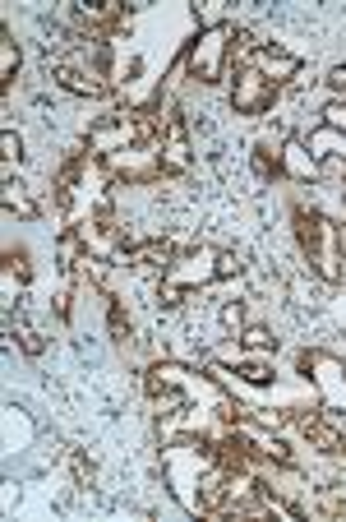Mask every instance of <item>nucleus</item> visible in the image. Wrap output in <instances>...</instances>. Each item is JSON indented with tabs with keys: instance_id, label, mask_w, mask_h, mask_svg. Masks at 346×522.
Segmentation results:
<instances>
[{
	"instance_id": "423d86ee",
	"label": "nucleus",
	"mask_w": 346,
	"mask_h": 522,
	"mask_svg": "<svg viewBox=\"0 0 346 522\" xmlns=\"http://www.w3.org/2000/svg\"><path fill=\"white\" fill-rule=\"evenodd\" d=\"M102 171H107L111 181H125V185H148L162 176V158H157V148H125V153H116V158L102 162Z\"/></svg>"
},
{
	"instance_id": "a211bd4d",
	"label": "nucleus",
	"mask_w": 346,
	"mask_h": 522,
	"mask_svg": "<svg viewBox=\"0 0 346 522\" xmlns=\"http://www.w3.org/2000/svg\"><path fill=\"white\" fill-rule=\"evenodd\" d=\"M240 384H250V389H273L277 375H273V365H268V356H245V365H240Z\"/></svg>"
},
{
	"instance_id": "bb28decb",
	"label": "nucleus",
	"mask_w": 346,
	"mask_h": 522,
	"mask_svg": "<svg viewBox=\"0 0 346 522\" xmlns=\"http://www.w3.org/2000/svg\"><path fill=\"white\" fill-rule=\"evenodd\" d=\"M0 158L10 162V167H14L19 158H24V139H19L14 130H0Z\"/></svg>"
},
{
	"instance_id": "4468645a",
	"label": "nucleus",
	"mask_w": 346,
	"mask_h": 522,
	"mask_svg": "<svg viewBox=\"0 0 346 522\" xmlns=\"http://www.w3.org/2000/svg\"><path fill=\"white\" fill-rule=\"evenodd\" d=\"M88 259V250H84V241H79V231L74 227H65L56 236V264H60V273H79V264Z\"/></svg>"
},
{
	"instance_id": "0eeeda50",
	"label": "nucleus",
	"mask_w": 346,
	"mask_h": 522,
	"mask_svg": "<svg viewBox=\"0 0 346 522\" xmlns=\"http://www.w3.org/2000/svg\"><path fill=\"white\" fill-rule=\"evenodd\" d=\"M277 93H282V88L268 84L254 65L250 70H236V84H231V111H236V116H263V111H273Z\"/></svg>"
},
{
	"instance_id": "2eb2a0df",
	"label": "nucleus",
	"mask_w": 346,
	"mask_h": 522,
	"mask_svg": "<svg viewBox=\"0 0 346 522\" xmlns=\"http://www.w3.org/2000/svg\"><path fill=\"white\" fill-rule=\"evenodd\" d=\"M5 328H10V338L19 342V352H24V356H42V352H47V338H42V333H37L28 319L14 315V310L5 315Z\"/></svg>"
},
{
	"instance_id": "f03ea898",
	"label": "nucleus",
	"mask_w": 346,
	"mask_h": 522,
	"mask_svg": "<svg viewBox=\"0 0 346 522\" xmlns=\"http://www.w3.org/2000/svg\"><path fill=\"white\" fill-rule=\"evenodd\" d=\"M300 370L310 375L319 407L346 412V361H342V356L323 352V347H310V352H300Z\"/></svg>"
},
{
	"instance_id": "f257e3e1",
	"label": "nucleus",
	"mask_w": 346,
	"mask_h": 522,
	"mask_svg": "<svg viewBox=\"0 0 346 522\" xmlns=\"http://www.w3.org/2000/svg\"><path fill=\"white\" fill-rule=\"evenodd\" d=\"M231 42H236V28L222 24V28H199L190 37V47L180 56V70L190 74L194 84L203 88H217L222 79L231 74Z\"/></svg>"
},
{
	"instance_id": "b1692460",
	"label": "nucleus",
	"mask_w": 346,
	"mask_h": 522,
	"mask_svg": "<svg viewBox=\"0 0 346 522\" xmlns=\"http://www.w3.org/2000/svg\"><path fill=\"white\" fill-rule=\"evenodd\" d=\"M107 328H111V338H116L120 347H130V319H125L120 301H111V305H107Z\"/></svg>"
},
{
	"instance_id": "6ab92c4d",
	"label": "nucleus",
	"mask_w": 346,
	"mask_h": 522,
	"mask_svg": "<svg viewBox=\"0 0 346 522\" xmlns=\"http://www.w3.org/2000/svg\"><path fill=\"white\" fill-rule=\"evenodd\" d=\"M245 421H250V425H259V430H277V435H282V430H287V425H291V412H268V407H245Z\"/></svg>"
},
{
	"instance_id": "39448f33",
	"label": "nucleus",
	"mask_w": 346,
	"mask_h": 522,
	"mask_svg": "<svg viewBox=\"0 0 346 522\" xmlns=\"http://www.w3.org/2000/svg\"><path fill=\"white\" fill-rule=\"evenodd\" d=\"M157 158H162V176H185L194 167V139L185 111H167V130H162V144H157Z\"/></svg>"
},
{
	"instance_id": "c85d7f7f",
	"label": "nucleus",
	"mask_w": 346,
	"mask_h": 522,
	"mask_svg": "<svg viewBox=\"0 0 346 522\" xmlns=\"http://www.w3.org/2000/svg\"><path fill=\"white\" fill-rule=\"evenodd\" d=\"M70 467H74V476H79V481H93V462H88V458L70 453Z\"/></svg>"
},
{
	"instance_id": "412c9836",
	"label": "nucleus",
	"mask_w": 346,
	"mask_h": 522,
	"mask_svg": "<svg viewBox=\"0 0 346 522\" xmlns=\"http://www.w3.org/2000/svg\"><path fill=\"white\" fill-rule=\"evenodd\" d=\"M19 296H24V278L10 273V268H0V305H5V315L19 305Z\"/></svg>"
},
{
	"instance_id": "f3484780",
	"label": "nucleus",
	"mask_w": 346,
	"mask_h": 522,
	"mask_svg": "<svg viewBox=\"0 0 346 522\" xmlns=\"http://www.w3.org/2000/svg\"><path fill=\"white\" fill-rule=\"evenodd\" d=\"M240 347H245L250 356H273L277 338H273V328H268V324H245V328H240Z\"/></svg>"
},
{
	"instance_id": "dca6fc26",
	"label": "nucleus",
	"mask_w": 346,
	"mask_h": 522,
	"mask_svg": "<svg viewBox=\"0 0 346 522\" xmlns=\"http://www.w3.org/2000/svg\"><path fill=\"white\" fill-rule=\"evenodd\" d=\"M19 65H24V51H19V42H14L5 28H0V88H5V93H10Z\"/></svg>"
},
{
	"instance_id": "7c9ffc66",
	"label": "nucleus",
	"mask_w": 346,
	"mask_h": 522,
	"mask_svg": "<svg viewBox=\"0 0 346 522\" xmlns=\"http://www.w3.org/2000/svg\"><path fill=\"white\" fill-rule=\"evenodd\" d=\"M291 296H296L300 305H310V301H314V296H310V287H305V278H296V282H291Z\"/></svg>"
},
{
	"instance_id": "ddd939ff",
	"label": "nucleus",
	"mask_w": 346,
	"mask_h": 522,
	"mask_svg": "<svg viewBox=\"0 0 346 522\" xmlns=\"http://www.w3.org/2000/svg\"><path fill=\"white\" fill-rule=\"evenodd\" d=\"M176 255H180V250H176L171 241H144L139 250H134V264L148 268V273H167Z\"/></svg>"
},
{
	"instance_id": "6e6552de",
	"label": "nucleus",
	"mask_w": 346,
	"mask_h": 522,
	"mask_svg": "<svg viewBox=\"0 0 346 522\" xmlns=\"http://www.w3.org/2000/svg\"><path fill=\"white\" fill-rule=\"evenodd\" d=\"M277 171H282L291 185H319V158L305 148V139H300V134H287L282 158H277Z\"/></svg>"
},
{
	"instance_id": "a878e982",
	"label": "nucleus",
	"mask_w": 346,
	"mask_h": 522,
	"mask_svg": "<svg viewBox=\"0 0 346 522\" xmlns=\"http://www.w3.org/2000/svg\"><path fill=\"white\" fill-rule=\"evenodd\" d=\"M185 296H190V292H185V287H176V282H167V278L157 282V305H162V310H176V305H185Z\"/></svg>"
},
{
	"instance_id": "20e7f679",
	"label": "nucleus",
	"mask_w": 346,
	"mask_h": 522,
	"mask_svg": "<svg viewBox=\"0 0 346 522\" xmlns=\"http://www.w3.org/2000/svg\"><path fill=\"white\" fill-rule=\"evenodd\" d=\"M162 278L176 282V287H185V292H203V287H213V282H217V250H213V245H190V250H180Z\"/></svg>"
},
{
	"instance_id": "aec40b11",
	"label": "nucleus",
	"mask_w": 346,
	"mask_h": 522,
	"mask_svg": "<svg viewBox=\"0 0 346 522\" xmlns=\"http://www.w3.org/2000/svg\"><path fill=\"white\" fill-rule=\"evenodd\" d=\"M148 398H153L157 416H171V412H180V407H190V393L185 389H157V393H148Z\"/></svg>"
},
{
	"instance_id": "9b49d317",
	"label": "nucleus",
	"mask_w": 346,
	"mask_h": 522,
	"mask_svg": "<svg viewBox=\"0 0 346 522\" xmlns=\"http://www.w3.org/2000/svg\"><path fill=\"white\" fill-rule=\"evenodd\" d=\"M296 421V430L305 435V444H310L314 453H323V458H342L346 453V435H337L333 425L323 421L319 412H310V416H291Z\"/></svg>"
},
{
	"instance_id": "2f4dec72",
	"label": "nucleus",
	"mask_w": 346,
	"mask_h": 522,
	"mask_svg": "<svg viewBox=\"0 0 346 522\" xmlns=\"http://www.w3.org/2000/svg\"><path fill=\"white\" fill-rule=\"evenodd\" d=\"M342 259H346V227H342Z\"/></svg>"
},
{
	"instance_id": "c756f323",
	"label": "nucleus",
	"mask_w": 346,
	"mask_h": 522,
	"mask_svg": "<svg viewBox=\"0 0 346 522\" xmlns=\"http://www.w3.org/2000/svg\"><path fill=\"white\" fill-rule=\"evenodd\" d=\"M70 301H74L70 292H60V296H56V319H60V324H70Z\"/></svg>"
},
{
	"instance_id": "7ed1b4c3",
	"label": "nucleus",
	"mask_w": 346,
	"mask_h": 522,
	"mask_svg": "<svg viewBox=\"0 0 346 522\" xmlns=\"http://www.w3.org/2000/svg\"><path fill=\"white\" fill-rule=\"evenodd\" d=\"M305 255V264H310V273L319 282H328V287H337V282H346V259H342V227H337L333 218H319V227H314V241L300 250Z\"/></svg>"
},
{
	"instance_id": "4be33fe9",
	"label": "nucleus",
	"mask_w": 346,
	"mask_h": 522,
	"mask_svg": "<svg viewBox=\"0 0 346 522\" xmlns=\"http://www.w3.org/2000/svg\"><path fill=\"white\" fill-rule=\"evenodd\" d=\"M79 278H88L97 287V292H107V278H111V259H93L88 255L84 264H79Z\"/></svg>"
},
{
	"instance_id": "f8f14e48",
	"label": "nucleus",
	"mask_w": 346,
	"mask_h": 522,
	"mask_svg": "<svg viewBox=\"0 0 346 522\" xmlns=\"http://www.w3.org/2000/svg\"><path fill=\"white\" fill-rule=\"evenodd\" d=\"M0 208H5V218H19V222L42 218V204L33 199V190L24 181H0Z\"/></svg>"
},
{
	"instance_id": "1a4fd4ad",
	"label": "nucleus",
	"mask_w": 346,
	"mask_h": 522,
	"mask_svg": "<svg viewBox=\"0 0 346 522\" xmlns=\"http://www.w3.org/2000/svg\"><path fill=\"white\" fill-rule=\"evenodd\" d=\"M254 70H259L273 88H287V84H296V79H300V56H296V51H287V47L263 42L259 56H254Z\"/></svg>"
},
{
	"instance_id": "5701e85b",
	"label": "nucleus",
	"mask_w": 346,
	"mask_h": 522,
	"mask_svg": "<svg viewBox=\"0 0 346 522\" xmlns=\"http://www.w3.org/2000/svg\"><path fill=\"white\" fill-rule=\"evenodd\" d=\"M217 319H222V328H227L231 338H240V328L250 324V319H245V301H227L217 310Z\"/></svg>"
},
{
	"instance_id": "cd10ccee",
	"label": "nucleus",
	"mask_w": 346,
	"mask_h": 522,
	"mask_svg": "<svg viewBox=\"0 0 346 522\" xmlns=\"http://www.w3.org/2000/svg\"><path fill=\"white\" fill-rule=\"evenodd\" d=\"M323 84H328V93H333V98H346V65H333Z\"/></svg>"
},
{
	"instance_id": "393cba45",
	"label": "nucleus",
	"mask_w": 346,
	"mask_h": 522,
	"mask_svg": "<svg viewBox=\"0 0 346 522\" xmlns=\"http://www.w3.org/2000/svg\"><path fill=\"white\" fill-rule=\"evenodd\" d=\"M245 273V259L236 255V250H217V282H231Z\"/></svg>"
},
{
	"instance_id": "9d476101",
	"label": "nucleus",
	"mask_w": 346,
	"mask_h": 522,
	"mask_svg": "<svg viewBox=\"0 0 346 522\" xmlns=\"http://www.w3.org/2000/svg\"><path fill=\"white\" fill-rule=\"evenodd\" d=\"M203 430H208L203 407H180V412H171V416H157V444H162V449L180 444V439L203 435Z\"/></svg>"
}]
</instances>
